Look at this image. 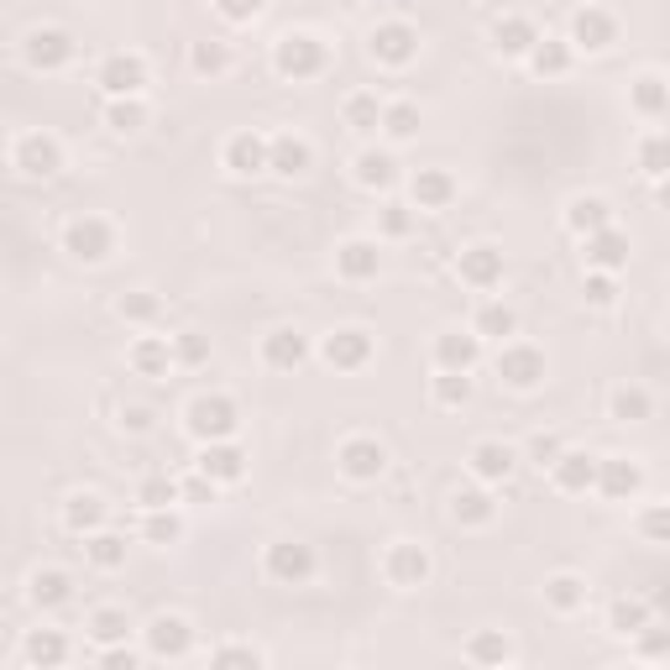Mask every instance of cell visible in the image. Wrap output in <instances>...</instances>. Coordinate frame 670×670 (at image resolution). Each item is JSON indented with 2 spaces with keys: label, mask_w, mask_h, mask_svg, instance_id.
Instances as JSON below:
<instances>
[{
  "label": "cell",
  "mask_w": 670,
  "mask_h": 670,
  "mask_svg": "<svg viewBox=\"0 0 670 670\" xmlns=\"http://www.w3.org/2000/svg\"><path fill=\"white\" fill-rule=\"evenodd\" d=\"M326 64H330V52L314 32H283L278 37V48H273L278 79H293V85H299V79H320Z\"/></svg>",
  "instance_id": "6da1fadb"
},
{
  "label": "cell",
  "mask_w": 670,
  "mask_h": 670,
  "mask_svg": "<svg viewBox=\"0 0 670 670\" xmlns=\"http://www.w3.org/2000/svg\"><path fill=\"white\" fill-rule=\"evenodd\" d=\"M190 435L194 440H231V435L241 430V409H236V398H225V394H200L190 404Z\"/></svg>",
  "instance_id": "7a4b0ae2"
},
{
  "label": "cell",
  "mask_w": 670,
  "mask_h": 670,
  "mask_svg": "<svg viewBox=\"0 0 670 670\" xmlns=\"http://www.w3.org/2000/svg\"><path fill=\"white\" fill-rule=\"evenodd\" d=\"M21 58H27V69H37V74L69 69L74 37L64 32V27H37V32H27V42H21Z\"/></svg>",
  "instance_id": "3957f363"
},
{
  "label": "cell",
  "mask_w": 670,
  "mask_h": 670,
  "mask_svg": "<svg viewBox=\"0 0 670 670\" xmlns=\"http://www.w3.org/2000/svg\"><path fill=\"white\" fill-rule=\"evenodd\" d=\"M64 252H69L74 262H105L116 252V231H110L100 215H79V221H69V231H64Z\"/></svg>",
  "instance_id": "277c9868"
},
{
  "label": "cell",
  "mask_w": 670,
  "mask_h": 670,
  "mask_svg": "<svg viewBox=\"0 0 670 670\" xmlns=\"http://www.w3.org/2000/svg\"><path fill=\"white\" fill-rule=\"evenodd\" d=\"M367 52H372L378 64H388V69H404V64H414V52H419V32H414L409 21H378L372 37H367Z\"/></svg>",
  "instance_id": "5b68a950"
},
{
  "label": "cell",
  "mask_w": 670,
  "mask_h": 670,
  "mask_svg": "<svg viewBox=\"0 0 670 670\" xmlns=\"http://www.w3.org/2000/svg\"><path fill=\"white\" fill-rule=\"evenodd\" d=\"M498 382H508L518 394L540 388V382H545V351H534V346H524V341H508L498 351Z\"/></svg>",
  "instance_id": "8992f818"
},
{
  "label": "cell",
  "mask_w": 670,
  "mask_h": 670,
  "mask_svg": "<svg viewBox=\"0 0 670 670\" xmlns=\"http://www.w3.org/2000/svg\"><path fill=\"white\" fill-rule=\"evenodd\" d=\"M11 163H17V173H27V178H52V173L64 168V147H58L48 132H27V137H17V147H11Z\"/></svg>",
  "instance_id": "52a82bcc"
},
{
  "label": "cell",
  "mask_w": 670,
  "mask_h": 670,
  "mask_svg": "<svg viewBox=\"0 0 670 670\" xmlns=\"http://www.w3.org/2000/svg\"><path fill=\"white\" fill-rule=\"evenodd\" d=\"M268 576H273L278 586H304L314 576V551L310 545H299V540H278V545H268Z\"/></svg>",
  "instance_id": "ba28073f"
},
{
  "label": "cell",
  "mask_w": 670,
  "mask_h": 670,
  "mask_svg": "<svg viewBox=\"0 0 670 670\" xmlns=\"http://www.w3.org/2000/svg\"><path fill=\"white\" fill-rule=\"evenodd\" d=\"M95 85L110 95V100H126V95H142L147 89V64H142L137 52H110L95 74Z\"/></svg>",
  "instance_id": "9c48e42d"
},
{
  "label": "cell",
  "mask_w": 670,
  "mask_h": 670,
  "mask_svg": "<svg viewBox=\"0 0 670 670\" xmlns=\"http://www.w3.org/2000/svg\"><path fill=\"white\" fill-rule=\"evenodd\" d=\"M382 576L394 586H425L430 582V551L414 545V540H398V545H388V555H382Z\"/></svg>",
  "instance_id": "30bf717a"
},
{
  "label": "cell",
  "mask_w": 670,
  "mask_h": 670,
  "mask_svg": "<svg viewBox=\"0 0 670 670\" xmlns=\"http://www.w3.org/2000/svg\"><path fill=\"white\" fill-rule=\"evenodd\" d=\"M336 462H341V472H346L351 482H378L382 472H388V450H382L372 435H351Z\"/></svg>",
  "instance_id": "8fae6325"
},
{
  "label": "cell",
  "mask_w": 670,
  "mask_h": 670,
  "mask_svg": "<svg viewBox=\"0 0 670 670\" xmlns=\"http://www.w3.org/2000/svg\"><path fill=\"white\" fill-rule=\"evenodd\" d=\"M613 37H619V21L608 17L602 6H582L576 17H571V48H582V52H602V48H613Z\"/></svg>",
  "instance_id": "7c38bea8"
},
{
  "label": "cell",
  "mask_w": 670,
  "mask_h": 670,
  "mask_svg": "<svg viewBox=\"0 0 670 670\" xmlns=\"http://www.w3.org/2000/svg\"><path fill=\"white\" fill-rule=\"evenodd\" d=\"M592 487H598L602 498L623 503V498H634L639 487H644V472H639L629 456H598V477H592Z\"/></svg>",
  "instance_id": "4fadbf2b"
},
{
  "label": "cell",
  "mask_w": 670,
  "mask_h": 670,
  "mask_svg": "<svg viewBox=\"0 0 670 670\" xmlns=\"http://www.w3.org/2000/svg\"><path fill=\"white\" fill-rule=\"evenodd\" d=\"M310 163H314V147L304 137H293V132L268 137V173H278V178H304Z\"/></svg>",
  "instance_id": "5bb4252c"
},
{
  "label": "cell",
  "mask_w": 670,
  "mask_h": 670,
  "mask_svg": "<svg viewBox=\"0 0 670 670\" xmlns=\"http://www.w3.org/2000/svg\"><path fill=\"white\" fill-rule=\"evenodd\" d=\"M320 357H326L336 372H357V367H367V361H372V336H367V330H357V326H346V330H336V336H330Z\"/></svg>",
  "instance_id": "9a60e30c"
},
{
  "label": "cell",
  "mask_w": 670,
  "mask_h": 670,
  "mask_svg": "<svg viewBox=\"0 0 670 670\" xmlns=\"http://www.w3.org/2000/svg\"><path fill=\"white\" fill-rule=\"evenodd\" d=\"M194 644V629L184 619H173V613H163V619L147 623V650L157 654V660H184Z\"/></svg>",
  "instance_id": "2e32d148"
},
{
  "label": "cell",
  "mask_w": 670,
  "mask_h": 670,
  "mask_svg": "<svg viewBox=\"0 0 670 670\" xmlns=\"http://www.w3.org/2000/svg\"><path fill=\"white\" fill-rule=\"evenodd\" d=\"M382 268V252L378 241H346V246H336V273L346 278V283H367V278H378Z\"/></svg>",
  "instance_id": "e0dca14e"
},
{
  "label": "cell",
  "mask_w": 670,
  "mask_h": 670,
  "mask_svg": "<svg viewBox=\"0 0 670 670\" xmlns=\"http://www.w3.org/2000/svg\"><path fill=\"white\" fill-rule=\"evenodd\" d=\"M582 252H586V262H592L598 273H619L623 262H629V236L613 231V225H602V231L582 236Z\"/></svg>",
  "instance_id": "ac0fdd59"
},
{
  "label": "cell",
  "mask_w": 670,
  "mask_h": 670,
  "mask_svg": "<svg viewBox=\"0 0 670 670\" xmlns=\"http://www.w3.org/2000/svg\"><path fill=\"white\" fill-rule=\"evenodd\" d=\"M200 472H205L215 487H221V482H241L246 477V450L231 446V440H210V446L200 450Z\"/></svg>",
  "instance_id": "d6986e66"
},
{
  "label": "cell",
  "mask_w": 670,
  "mask_h": 670,
  "mask_svg": "<svg viewBox=\"0 0 670 670\" xmlns=\"http://www.w3.org/2000/svg\"><path fill=\"white\" fill-rule=\"evenodd\" d=\"M225 168L236 173V178L268 173V137H258V132H236V137L225 142Z\"/></svg>",
  "instance_id": "ffe728a7"
},
{
  "label": "cell",
  "mask_w": 670,
  "mask_h": 670,
  "mask_svg": "<svg viewBox=\"0 0 670 670\" xmlns=\"http://www.w3.org/2000/svg\"><path fill=\"white\" fill-rule=\"evenodd\" d=\"M466 466H472V477L477 482H508L514 477V466H518V456L503 446V440H482V446H472Z\"/></svg>",
  "instance_id": "44dd1931"
},
{
  "label": "cell",
  "mask_w": 670,
  "mask_h": 670,
  "mask_svg": "<svg viewBox=\"0 0 670 670\" xmlns=\"http://www.w3.org/2000/svg\"><path fill=\"white\" fill-rule=\"evenodd\" d=\"M456 273H462L466 289H493L503 278V252L498 246H466L462 262H456Z\"/></svg>",
  "instance_id": "7402d4cb"
},
{
  "label": "cell",
  "mask_w": 670,
  "mask_h": 670,
  "mask_svg": "<svg viewBox=\"0 0 670 670\" xmlns=\"http://www.w3.org/2000/svg\"><path fill=\"white\" fill-rule=\"evenodd\" d=\"M27 598H32V608H42V613H52V608H64V602H74V576L69 571H32V582H27Z\"/></svg>",
  "instance_id": "603a6c76"
},
{
  "label": "cell",
  "mask_w": 670,
  "mask_h": 670,
  "mask_svg": "<svg viewBox=\"0 0 670 670\" xmlns=\"http://www.w3.org/2000/svg\"><path fill=\"white\" fill-rule=\"evenodd\" d=\"M482 357V336H462V330H450L435 341V367L440 372H472Z\"/></svg>",
  "instance_id": "cb8c5ba5"
},
{
  "label": "cell",
  "mask_w": 670,
  "mask_h": 670,
  "mask_svg": "<svg viewBox=\"0 0 670 670\" xmlns=\"http://www.w3.org/2000/svg\"><path fill=\"white\" fill-rule=\"evenodd\" d=\"M310 357V341L299 336V330H273L268 341H262V361L273 367V372H293V367H304Z\"/></svg>",
  "instance_id": "d4e9b609"
},
{
  "label": "cell",
  "mask_w": 670,
  "mask_h": 670,
  "mask_svg": "<svg viewBox=\"0 0 670 670\" xmlns=\"http://www.w3.org/2000/svg\"><path fill=\"white\" fill-rule=\"evenodd\" d=\"M551 472H555V487H561V493H586L592 477H598V456H586V450H561L551 462Z\"/></svg>",
  "instance_id": "484cf974"
},
{
  "label": "cell",
  "mask_w": 670,
  "mask_h": 670,
  "mask_svg": "<svg viewBox=\"0 0 670 670\" xmlns=\"http://www.w3.org/2000/svg\"><path fill=\"white\" fill-rule=\"evenodd\" d=\"M409 194H414V205L419 210H446L450 200H456V178L440 173V168H419L414 173V184H409Z\"/></svg>",
  "instance_id": "4316f807"
},
{
  "label": "cell",
  "mask_w": 670,
  "mask_h": 670,
  "mask_svg": "<svg viewBox=\"0 0 670 670\" xmlns=\"http://www.w3.org/2000/svg\"><path fill=\"white\" fill-rule=\"evenodd\" d=\"M534 21L530 17H498L493 21V48L503 52V58H524V52L534 48Z\"/></svg>",
  "instance_id": "83f0119b"
},
{
  "label": "cell",
  "mask_w": 670,
  "mask_h": 670,
  "mask_svg": "<svg viewBox=\"0 0 670 670\" xmlns=\"http://www.w3.org/2000/svg\"><path fill=\"white\" fill-rule=\"evenodd\" d=\"M530 58V69L540 79H551V74H566L571 69V42L566 37H534V48L524 52Z\"/></svg>",
  "instance_id": "f1b7e54d"
},
{
  "label": "cell",
  "mask_w": 670,
  "mask_h": 670,
  "mask_svg": "<svg viewBox=\"0 0 670 670\" xmlns=\"http://www.w3.org/2000/svg\"><path fill=\"white\" fill-rule=\"evenodd\" d=\"M21 660L27 666H64L69 660V639L58 634V629H32L27 644H21Z\"/></svg>",
  "instance_id": "f546056e"
},
{
  "label": "cell",
  "mask_w": 670,
  "mask_h": 670,
  "mask_svg": "<svg viewBox=\"0 0 670 670\" xmlns=\"http://www.w3.org/2000/svg\"><path fill=\"white\" fill-rule=\"evenodd\" d=\"M566 225L576 231V236H592V231H602V225H613V210H608V200H598V194H582V200H571Z\"/></svg>",
  "instance_id": "4dcf8cb0"
},
{
  "label": "cell",
  "mask_w": 670,
  "mask_h": 670,
  "mask_svg": "<svg viewBox=\"0 0 670 670\" xmlns=\"http://www.w3.org/2000/svg\"><path fill=\"white\" fill-rule=\"evenodd\" d=\"M608 629H613V634H644V629H650V602L644 598H619L613 602V608H608Z\"/></svg>",
  "instance_id": "1f68e13d"
},
{
  "label": "cell",
  "mask_w": 670,
  "mask_h": 670,
  "mask_svg": "<svg viewBox=\"0 0 670 670\" xmlns=\"http://www.w3.org/2000/svg\"><path fill=\"white\" fill-rule=\"evenodd\" d=\"M493 514H498V503L487 498L482 487H462V493L450 498V518H456V524H472V530H477V524H487Z\"/></svg>",
  "instance_id": "d6a6232c"
},
{
  "label": "cell",
  "mask_w": 670,
  "mask_h": 670,
  "mask_svg": "<svg viewBox=\"0 0 670 670\" xmlns=\"http://www.w3.org/2000/svg\"><path fill=\"white\" fill-rule=\"evenodd\" d=\"M132 367H137L142 378H163L173 367V346L157 341V336H142V341L132 346Z\"/></svg>",
  "instance_id": "836d02e7"
},
{
  "label": "cell",
  "mask_w": 670,
  "mask_h": 670,
  "mask_svg": "<svg viewBox=\"0 0 670 670\" xmlns=\"http://www.w3.org/2000/svg\"><path fill=\"white\" fill-rule=\"evenodd\" d=\"M85 561L100 571H116L126 561V540L120 534H105V530H89L85 534Z\"/></svg>",
  "instance_id": "e575fe53"
},
{
  "label": "cell",
  "mask_w": 670,
  "mask_h": 670,
  "mask_svg": "<svg viewBox=\"0 0 670 670\" xmlns=\"http://www.w3.org/2000/svg\"><path fill=\"white\" fill-rule=\"evenodd\" d=\"M357 184H361V190H394V184H398V163L388 153H361L357 157Z\"/></svg>",
  "instance_id": "d590c367"
},
{
  "label": "cell",
  "mask_w": 670,
  "mask_h": 670,
  "mask_svg": "<svg viewBox=\"0 0 670 670\" xmlns=\"http://www.w3.org/2000/svg\"><path fill=\"white\" fill-rule=\"evenodd\" d=\"M64 524H69L74 534H89L105 524V503L95 498V493H74L69 503H64Z\"/></svg>",
  "instance_id": "8d00e7d4"
},
{
  "label": "cell",
  "mask_w": 670,
  "mask_h": 670,
  "mask_svg": "<svg viewBox=\"0 0 670 670\" xmlns=\"http://www.w3.org/2000/svg\"><path fill=\"white\" fill-rule=\"evenodd\" d=\"M341 116H346V126H351L357 137H372V132H378V120H382V105H378V95H346Z\"/></svg>",
  "instance_id": "74e56055"
},
{
  "label": "cell",
  "mask_w": 670,
  "mask_h": 670,
  "mask_svg": "<svg viewBox=\"0 0 670 670\" xmlns=\"http://www.w3.org/2000/svg\"><path fill=\"white\" fill-rule=\"evenodd\" d=\"M545 602H551L555 613H576V608L586 602V582L582 576H571V571H561V576L545 582Z\"/></svg>",
  "instance_id": "f35d334b"
},
{
  "label": "cell",
  "mask_w": 670,
  "mask_h": 670,
  "mask_svg": "<svg viewBox=\"0 0 670 670\" xmlns=\"http://www.w3.org/2000/svg\"><path fill=\"white\" fill-rule=\"evenodd\" d=\"M190 69L200 74V79H221V74L231 69V48L215 42V37H210V42H194V48H190Z\"/></svg>",
  "instance_id": "ab89813d"
},
{
  "label": "cell",
  "mask_w": 670,
  "mask_h": 670,
  "mask_svg": "<svg viewBox=\"0 0 670 670\" xmlns=\"http://www.w3.org/2000/svg\"><path fill=\"white\" fill-rule=\"evenodd\" d=\"M629 105H634L639 116L660 120V116H666V79H660V74H644V79L629 89Z\"/></svg>",
  "instance_id": "60d3db41"
},
{
  "label": "cell",
  "mask_w": 670,
  "mask_h": 670,
  "mask_svg": "<svg viewBox=\"0 0 670 670\" xmlns=\"http://www.w3.org/2000/svg\"><path fill=\"white\" fill-rule=\"evenodd\" d=\"M382 132L394 142H409V137H419V105H409V100H398V105H382V120H378Z\"/></svg>",
  "instance_id": "b9f144b4"
},
{
  "label": "cell",
  "mask_w": 670,
  "mask_h": 670,
  "mask_svg": "<svg viewBox=\"0 0 670 670\" xmlns=\"http://www.w3.org/2000/svg\"><path fill=\"white\" fill-rule=\"evenodd\" d=\"M608 409H613L619 425H639V419H650V394L644 388H613Z\"/></svg>",
  "instance_id": "7bdbcfd3"
},
{
  "label": "cell",
  "mask_w": 670,
  "mask_h": 670,
  "mask_svg": "<svg viewBox=\"0 0 670 670\" xmlns=\"http://www.w3.org/2000/svg\"><path fill=\"white\" fill-rule=\"evenodd\" d=\"M430 398L440 409H462V404H472V378H466V372H440V378L430 382Z\"/></svg>",
  "instance_id": "ee69618b"
},
{
  "label": "cell",
  "mask_w": 670,
  "mask_h": 670,
  "mask_svg": "<svg viewBox=\"0 0 670 670\" xmlns=\"http://www.w3.org/2000/svg\"><path fill=\"white\" fill-rule=\"evenodd\" d=\"M105 120H110V132H120V137H132V132H142V126H147V105H142L137 95H126V100H110Z\"/></svg>",
  "instance_id": "f6af8a7d"
},
{
  "label": "cell",
  "mask_w": 670,
  "mask_h": 670,
  "mask_svg": "<svg viewBox=\"0 0 670 670\" xmlns=\"http://www.w3.org/2000/svg\"><path fill=\"white\" fill-rule=\"evenodd\" d=\"M116 314H120V320H132V326H147V320H157V314H163V299H157V293H147V289L120 293Z\"/></svg>",
  "instance_id": "bcb514c9"
},
{
  "label": "cell",
  "mask_w": 670,
  "mask_h": 670,
  "mask_svg": "<svg viewBox=\"0 0 670 670\" xmlns=\"http://www.w3.org/2000/svg\"><path fill=\"white\" fill-rule=\"evenodd\" d=\"M132 634V623L120 608H95L89 613V639H100V644H120V639Z\"/></svg>",
  "instance_id": "7dc6e473"
},
{
  "label": "cell",
  "mask_w": 670,
  "mask_h": 670,
  "mask_svg": "<svg viewBox=\"0 0 670 670\" xmlns=\"http://www.w3.org/2000/svg\"><path fill=\"white\" fill-rule=\"evenodd\" d=\"M518 320L508 304H482L477 310V336H487V341H503V336H514Z\"/></svg>",
  "instance_id": "c3c4849f"
},
{
  "label": "cell",
  "mask_w": 670,
  "mask_h": 670,
  "mask_svg": "<svg viewBox=\"0 0 670 670\" xmlns=\"http://www.w3.org/2000/svg\"><path fill=\"white\" fill-rule=\"evenodd\" d=\"M142 534H147L153 545H173V540L184 534V524H178V514H173V508H147V524H142Z\"/></svg>",
  "instance_id": "681fc988"
},
{
  "label": "cell",
  "mask_w": 670,
  "mask_h": 670,
  "mask_svg": "<svg viewBox=\"0 0 670 670\" xmlns=\"http://www.w3.org/2000/svg\"><path fill=\"white\" fill-rule=\"evenodd\" d=\"M466 660H477V666H503L508 660V639L503 634H477L466 644Z\"/></svg>",
  "instance_id": "f907efd6"
},
{
  "label": "cell",
  "mask_w": 670,
  "mask_h": 670,
  "mask_svg": "<svg viewBox=\"0 0 670 670\" xmlns=\"http://www.w3.org/2000/svg\"><path fill=\"white\" fill-rule=\"evenodd\" d=\"M137 503H142V508H173V503H178V482L147 477V482L137 487Z\"/></svg>",
  "instance_id": "816d5d0a"
},
{
  "label": "cell",
  "mask_w": 670,
  "mask_h": 670,
  "mask_svg": "<svg viewBox=\"0 0 670 670\" xmlns=\"http://www.w3.org/2000/svg\"><path fill=\"white\" fill-rule=\"evenodd\" d=\"M210 666H262V654L252 644H221V650H210Z\"/></svg>",
  "instance_id": "f5cc1de1"
},
{
  "label": "cell",
  "mask_w": 670,
  "mask_h": 670,
  "mask_svg": "<svg viewBox=\"0 0 670 670\" xmlns=\"http://www.w3.org/2000/svg\"><path fill=\"white\" fill-rule=\"evenodd\" d=\"M378 225H382V236H409V231H414V215H409V205H382Z\"/></svg>",
  "instance_id": "db71d44e"
},
{
  "label": "cell",
  "mask_w": 670,
  "mask_h": 670,
  "mask_svg": "<svg viewBox=\"0 0 670 670\" xmlns=\"http://www.w3.org/2000/svg\"><path fill=\"white\" fill-rule=\"evenodd\" d=\"M178 498L184 503H215V482H210L205 472H194V477L178 482Z\"/></svg>",
  "instance_id": "11a10c76"
},
{
  "label": "cell",
  "mask_w": 670,
  "mask_h": 670,
  "mask_svg": "<svg viewBox=\"0 0 670 670\" xmlns=\"http://www.w3.org/2000/svg\"><path fill=\"white\" fill-rule=\"evenodd\" d=\"M639 163H644L650 178H660V173H666V137H644V142H639Z\"/></svg>",
  "instance_id": "9f6ffc18"
},
{
  "label": "cell",
  "mask_w": 670,
  "mask_h": 670,
  "mask_svg": "<svg viewBox=\"0 0 670 670\" xmlns=\"http://www.w3.org/2000/svg\"><path fill=\"white\" fill-rule=\"evenodd\" d=\"M262 6H268V0H215V11H221L225 21H258Z\"/></svg>",
  "instance_id": "6f0895ef"
},
{
  "label": "cell",
  "mask_w": 670,
  "mask_h": 670,
  "mask_svg": "<svg viewBox=\"0 0 670 670\" xmlns=\"http://www.w3.org/2000/svg\"><path fill=\"white\" fill-rule=\"evenodd\" d=\"M613 299H619V283H613V273H592L586 278V304H613Z\"/></svg>",
  "instance_id": "680465c9"
},
{
  "label": "cell",
  "mask_w": 670,
  "mask_h": 670,
  "mask_svg": "<svg viewBox=\"0 0 670 670\" xmlns=\"http://www.w3.org/2000/svg\"><path fill=\"white\" fill-rule=\"evenodd\" d=\"M173 357L184 361V367H200V361L210 357V346H205V336H178V341H173Z\"/></svg>",
  "instance_id": "91938a15"
},
{
  "label": "cell",
  "mask_w": 670,
  "mask_h": 670,
  "mask_svg": "<svg viewBox=\"0 0 670 670\" xmlns=\"http://www.w3.org/2000/svg\"><path fill=\"white\" fill-rule=\"evenodd\" d=\"M639 530H644V540H654V545H666V534H670V514H666V508H650V514L639 518Z\"/></svg>",
  "instance_id": "94428289"
},
{
  "label": "cell",
  "mask_w": 670,
  "mask_h": 670,
  "mask_svg": "<svg viewBox=\"0 0 670 670\" xmlns=\"http://www.w3.org/2000/svg\"><path fill=\"white\" fill-rule=\"evenodd\" d=\"M561 450H566V446H561L555 435H534V440H530V456H534L540 466H551L555 456H561Z\"/></svg>",
  "instance_id": "6125c7cd"
},
{
  "label": "cell",
  "mask_w": 670,
  "mask_h": 670,
  "mask_svg": "<svg viewBox=\"0 0 670 670\" xmlns=\"http://www.w3.org/2000/svg\"><path fill=\"white\" fill-rule=\"evenodd\" d=\"M100 666H110V670H132V666H137V654L120 650V644H110V650L100 654Z\"/></svg>",
  "instance_id": "be15d7a7"
},
{
  "label": "cell",
  "mask_w": 670,
  "mask_h": 670,
  "mask_svg": "<svg viewBox=\"0 0 670 670\" xmlns=\"http://www.w3.org/2000/svg\"><path fill=\"white\" fill-rule=\"evenodd\" d=\"M644 654H650V660H660V654H666V634H650V639H644Z\"/></svg>",
  "instance_id": "e7e4bbea"
}]
</instances>
